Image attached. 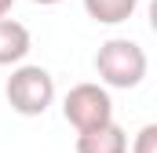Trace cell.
<instances>
[{"mask_svg": "<svg viewBox=\"0 0 157 153\" xmlns=\"http://www.w3.org/2000/svg\"><path fill=\"white\" fill-rule=\"evenodd\" d=\"M95 73L106 88H139L146 76V51L128 37H110L95 51Z\"/></svg>", "mask_w": 157, "mask_h": 153, "instance_id": "1", "label": "cell"}, {"mask_svg": "<svg viewBox=\"0 0 157 153\" xmlns=\"http://www.w3.org/2000/svg\"><path fill=\"white\" fill-rule=\"evenodd\" d=\"M4 95H7L11 110L18 117H40V113H48V106L55 102V76L44 66H18L7 76Z\"/></svg>", "mask_w": 157, "mask_h": 153, "instance_id": "2", "label": "cell"}, {"mask_svg": "<svg viewBox=\"0 0 157 153\" xmlns=\"http://www.w3.org/2000/svg\"><path fill=\"white\" fill-rule=\"evenodd\" d=\"M62 117L77 131H91L113 120V99L102 84H77L62 99Z\"/></svg>", "mask_w": 157, "mask_h": 153, "instance_id": "3", "label": "cell"}, {"mask_svg": "<svg viewBox=\"0 0 157 153\" xmlns=\"http://www.w3.org/2000/svg\"><path fill=\"white\" fill-rule=\"evenodd\" d=\"M77 153H128V135L113 120L91 131H77Z\"/></svg>", "mask_w": 157, "mask_h": 153, "instance_id": "4", "label": "cell"}, {"mask_svg": "<svg viewBox=\"0 0 157 153\" xmlns=\"http://www.w3.org/2000/svg\"><path fill=\"white\" fill-rule=\"evenodd\" d=\"M29 29L15 18H0V66H18L29 55Z\"/></svg>", "mask_w": 157, "mask_h": 153, "instance_id": "5", "label": "cell"}, {"mask_svg": "<svg viewBox=\"0 0 157 153\" xmlns=\"http://www.w3.org/2000/svg\"><path fill=\"white\" fill-rule=\"evenodd\" d=\"M135 7H139V0H84L88 18H95V22H102V26L128 22Z\"/></svg>", "mask_w": 157, "mask_h": 153, "instance_id": "6", "label": "cell"}, {"mask_svg": "<svg viewBox=\"0 0 157 153\" xmlns=\"http://www.w3.org/2000/svg\"><path fill=\"white\" fill-rule=\"evenodd\" d=\"M132 153H157V124H143V128L135 131Z\"/></svg>", "mask_w": 157, "mask_h": 153, "instance_id": "7", "label": "cell"}, {"mask_svg": "<svg viewBox=\"0 0 157 153\" xmlns=\"http://www.w3.org/2000/svg\"><path fill=\"white\" fill-rule=\"evenodd\" d=\"M146 15H150V29L157 33V0H150V11H146Z\"/></svg>", "mask_w": 157, "mask_h": 153, "instance_id": "8", "label": "cell"}, {"mask_svg": "<svg viewBox=\"0 0 157 153\" xmlns=\"http://www.w3.org/2000/svg\"><path fill=\"white\" fill-rule=\"evenodd\" d=\"M11 7H15V0H0V18H7V15H11Z\"/></svg>", "mask_w": 157, "mask_h": 153, "instance_id": "9", "label": "cell"}, {"mask_svg": "<svg viewBox=\"0 0 157 153\" xmlns=\"http://www.w3.org/2000/svg\"><path fill=\"white\" fill-rule=\"evenodd\" d=\"M33 4H40V7H51V4H62V0H33Z\"/></svg>", "mask_w": 157, "mask_h": 153, "instance_id": "10", "label": "cell"}]
</instances>
